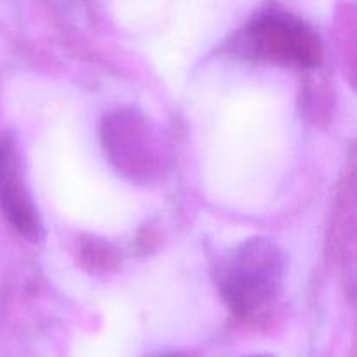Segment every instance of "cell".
Returning a JSON list of instances; mask_svg holds the SVG:
<instances>
[{
  "mask_svg": "<svg viewBox=\"0 0 357 357\" xmlns=\"http://www.w3.org/2000/svg\"><path fill=\"white\" fill-rule=\"evenodd\" d=\"M0 208L21 236L38 239L40 223L23 185L20 157L10 138L0 142Z\"/></svg>",
  "mask_w": 357,
  "mask_h": 357,
  "instance_id": "3",
  "label": "cell"
},
{
  "mask_svg": "<svg viewBox=\"0 0 357 357\" xmlns=\"http://www.w3.org/2000/svg\"><path fill=\"white\" fill-rule=\"evenodd\" d=\"M250 33L258 51L272 59L302 66H314L321 59L319 40L298 21L268 16L255 23Z\"/></svg>",
  "mask_w": 357,
  "mask_h": 357,
  "instance_id": "2",
  "label": "cell"
},
{
  "mask_svg": "<svg viewBox=\"0 0 357 357\" xmlns=\"http://www.w3.org/2000/svg\"><path fill=\"white\" fill-rule=\"evenodd\" d=\"M220 288L241 321L265 326L281 295L282 258L267 239H251L234 250L220 271Z\"/></svg>",
  "mask_w": 357,
  "mask_h": 357,
  "instance_id": "1",
  "label": "cell"
},
{
  "mask_svg": "<svg viewBox=\"0 0 357 357\" xmlns=\"http://www.w3.org/2000/svg\"><path fill=\"white\" fill-rule=\"evenodd\" d=\"M246 357H274L271 354H253V356H246Z\"/></svg>",
  "mask_w": 357,
  "mask_h": 357,
  "instance_id": "5",
  "label": "cell"
},
{
  "mask_svg": "<svg viewBox=\"0 0 357 357\" xmlns=\"http://www.w3.org/2000/svg\"><path fill=\"white\" fill-rule=\"evenodd\" d=\"M145 121L131 112H119L115 117L105 121V146L114 155L117 166L131 167L132 174H139V166L149 174L153 162V149L149 139Z\"/></svg>",
  "mask_w": 357,
  "mask_h": 357,
  "instance_id": "4",
  "label": "cell"
}]
</instances>
